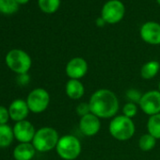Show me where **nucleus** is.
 Returning a JSON list of instances; mask_svg holds the SVG:
<instances>
[{"label":"nucleus","instance_id":"obj_1","mask_svg":"<svg viewBox=\"0 0 160 160\" xmlns=\"http://www.w3.org/2000/svg\"><path fill=\"white\" fill-rule=\"evenodd\" d=\"M91 112L100 119H112L120 110V101L116 93L108 89L96 90L89 99Z\"/></svg>","mask_w":160,"mask_h":160},{"label":"nucleus","instance_id":"obj_2","mask_svg":"<svg viewBox=\"0 0 160 160\" xmlns=\"http://www.w3.org/2000/svg\"><path fill=\"white\" fill-rule=\"evenodd\" d=\"M108 131L114 139L118 141H127L134 137L136 133V124L133 119L121 114L110 120Z\"/></svg>","mask_w":160,"mask_h":160},{"label":"nucleus","instance_id":"obj_3","mask_svg":"<svg viewBox=\"0 0 160 160\" xmlns=\"http://www.w3.org/2000/svg\"><path fill=\"white\" fill-rule=\"evenodd\" d=\"M58 132L51 126H43L37 129L32 140V145L39 152H47L56 149L59 140Z\"/></svg>","mask_w":160,"mask_h":160},{"label":"nucleus","instance_id":"obj_4","mask_svg":"<svg viewBox=\"0 0 160 160\" xmlns=\"http://www.w3.org/2000/svg\"><path fill=\"white\" fill-rule=\"evenodd\" d=\"M55 150L61 159L75 160L82 152V144L77 137L67 134L59 138Z\"/></svg>","mask_w":160,"mask_h":160},{"label":"nucleus","instance_id":"obj_5","mask_svg":"<svg viewBox=\"0 0 160 160\" xmlns=\"http://www.w3.org/2000/svg\"><path fill=\"white\" fill-rule=\"evenodd\" d=\"M5 63L12 72L18 75L28 73L32 66V59L26 51L15 48L7 53L5 57Z\"/></svg>","mask_w":160,"mask_h":160},{"label":"nucleus","instance_id":"obj_6","mask_svg":"<svg viewBox=\"0 0 160 160\" xmlns=\"http://www.w3.org/2000/svg\"><path fill=\"white\" fill-rule=\"evenodd\" d=\"M50 99V94L45 89L36 88L28 94L26 101L30 112L34 114H40L48 108Z\"/></svg>","mask_w":160,"mask_h":160},{"label":"nucleus","instance_id":"obj_7","mask_svg":"<svg viewBox=\"0 0 160 160\" xmlns=\"http://www.w3.org/2000/svg\"><path fill=\"white\" fill-rule=\"evenodd\" d=\"M125 15V7L121 0H108L101 10V17L108 25L120 23Z\"/></svg>","mask_w":160,"mask_h":160},{"label":"nucleus","instance_id":"obj_8","mask_svg":"<svg viewBox=\"0 0 160 160\" xmlns=\"http://www.w3.org/2000/svg\"><path fill=\"white\" fill-rule=\"evenodd\" d=\"M138 107L149 117L160 113V92L158 90H150L144 92Z\"/></svg>","mask_w":160,"mask_h":160},{"label":"nucleus","instance_id":"obj_9","mask_svg":"<svg viewBox=\"0 0 160 160\" xmlns=\"http://www.w3.org/2000/svg\"><path fill=\"white\" fill-rule=\"evenodd\" d=\"M89 71V64L87 60L81 57L71 58L65 66V73L69 79L81 80L86 76Z\"/></svg>","mask_w":160,"mask_h":160},{"label":"nucleus","instance_id":"obj_10","mask_svg":"<svg viewBox=\"0 0 160 160\" xmlns=\"http://www.w3.org/2000/svg\"><path fill=\"white\" fill-rule=\"evenodd\" d=\"M78 129L85 137L92 138L96 136L101 129V119L92 113L80 118L78 122Z\"/></svg>","mask_w":160,"mask_h":160},{"label":"nucleus","instance_id":"obj_11","mask_svg":"<svg viewBox=\"0 0 160 160\" xmlns=\"http://www.w3.org/2000/svg\"><path fill=\"white\" fill-rule=\"evenodd\" d=\"M12 129L14 138L19 143H31L37 131L32 122L28 120L15 122Z\"/></svg>","mask_w":160,"mask_h":160},{"label":"nucleus","instance_id":"obj_12","mask_svg":"<svg viewBox=\"0 0 160 160\" xmlns=\"http://www.w3.org/2000/svg\"><path fill=\"white\" fill-rule=\"evenodd\" d=\"M141 40L150 45H160V24L148 21L144 23L139 29Z\"/></svg>","mask_w":160,"mask_h":160},{"label":"nucleus","instance_id":"obj_13","mask_svg":"<svg viewBox=\"0 0 160 160\" xmlns=\"http://www.w3.org/2000/svg\"><path fill=\"white\" fill-rule=\"evenodd\" d=\"M9 112L11 120L14 122L27 120L29 115V108L28 103L24 99H15L9 106Z\"/></svg>","mask_w":160,"mask_h":160},{"label":"nucleus","instance_id":"obj_14","mask_svg":"<svg viewBox=\"0 0 160 160\" xmlns=\"http://www.w3.org/2000/svg\"><path fill=\"white\" fill-rule=\"evenodd\" d=\"M65 93L71 100H80L85 94V86L81 80L69 79L65 85Z\"/></svg>","mask_w":160,"mask_h":160},{"label":"nucleus","instance_id":"obj_15","mask_svg":"<svg viewBox=\"0 0 160 160\" xmlns=\"http://www.w3.org/2000/svg\"><path fill=\"white\" fill-rule=\"evenodd\" d=\"M37 151L32 143H19L12 152V156L15 160H32Z\"/></svg>","mask_w":160,"mask_h":160},{"label":"nucleus","instance_id":"obj_16","mask_svg":"<svg viewBox=\"0 0 160 160\" xmlns=\"http://www.w3.org/2000/svg\"><path fill=\"white\" fill-rule=\"evenodd\" d=\"M160 71V62L157 60H149L140 68V76L145 80L154 78Z\"/></svg>","mask_w":160,"mask_h":160},{"label":"nucleus","instance_id":"obj_17","mask_svg":"<svg viewBox=\"0 0 160 160\" xmlns=\"http://www.w3.org/2000/svg\"><path fill=\"white\" fill-rule=\"evenodd\" d=\"M14 139L12 127L9 124H0V148L10 147Z\"/></svg>","mask_w":160,"mask_h":160},{"label":"nucleus","instance_id":"obj_18","mask_svg":"<svg viewBox=\"0 0 160 160\" xmlns=\"http://www.w3.org/2000/svg\"><path fill=\"white\" fill-rule=\"evenodd\" d=\"M147 132L157 140L160 139V113L149 117L147 121Z\"/></svg>","mask_w":160,"mask_h":160},{"label":"nucleus","instance_id":"obj_19","mask_svg":"<svg viewBox=\"0 0 160 160\" xmlns=\"http://www.w3.org/2000/svg\"><path fill=\"white\" fill-rule=\"evenodd\" d=\"M40 10L46 14H53L60 7V0H38Z\"/></svg>","mask_w":160,"mask_h":160},{"label":"nucleus","instance_id":"obj_20","mask_svg":"<svg viewBox=\"0 0 160 160\" xmlns=\"http://www.w3.org/2000/svg\"><path fill=\"white\" fill-rule=\"evenodd\" d=\"M156 141L157 139L147 132L146 134L140 136L138 139V148L142 152H150L155 147Z\"/></svg>","mask_w":160,"mask_h":160},{"label":"nucleus","instance_id":"obj_21","mask_svg":"<svg viewBox=\"0 0 160 160\" xmlns=\"http://www.w3.org/2000/svg\"><path fill=\"white\" fill-rule=\"evenodd\" d=\"M19 6L16 0H0V13L5 15L14 14L18 12Z\"/></svg>","mask_w":160,"mask_h":160},{"label":"nucleus","instance_id":"obj_22","mask_svg":"<svg viewBox=\"0 0 160 160\" xmlns=\"http://www.w3.org/2000/svg\"><path fill=\"white\" fill-rule=\"evenodd\" d=\"M138 108H139V107L138 104H135L132 102H127L122 106V113L123 116L130 118V119H133L134 117H136L138 115Z\"/></svg>","mask_w":160,"mask_h":160},{"label":"nucleus","instance_id":"obj_23","mask_svg":"<svg viewBox=\"0 0 160 160\" xmlns=\"http://www.w3.org/2000/svg\"><path fill=\"white\" fill-rule=\"evenodd\" d=\"M142 94L143 93L139 90L131 88L125 92V98L127 99V102H132V103L138 105V103L142 97Z\"/></svg>","mask_w":160,"mask_h":160},{"label":"nucleus","instance_id":"obj_24","mask_svg":"<svg viewBox=\"0 0 160 160\" xmlns=\"http://www.w3.org/2000/svg\"><path fill=\"white\" fill-rule=\"evenodd\" d=\"M75 112L76 114L81 118L85 115H88L91 112V108H90V105H89V102H81L79 103L75 108Z\"/></svg>","mask_w":160,"mask_h":160},{"label":"nucleus","instance_id":"obj_25","mask_svg":"<svg viewBox=\"0 0 160 160\" xmlns=\"http://www.w3.org/2000/svg\"><path fill=\"white\" fill-rule=\"evenodd\" d=\"M11 120L9 108L0 105V124H8L9 121Z\"/></svg>","mask_w":160,"mask_h":160},{"label":"nucleus","instance_id":"obj_26","mask_svg":"<svg viewBox=\"0 0 160 160\" xmlns=\"http://www.w3.org/2000/svg\"><path fill=\"white\" fill-rule=\"evenodd\" d=\"M16 82L20 86H26L30 82V76L28 73H23V74H18L16 77Z\"/></svg>","mask_w":160,"mask_h":160},{"label":"nucleus","instance_id":"obj_27","mask_svg":"<svg viewBox=\"0 0 160 160\" xmlns=\"http://www.w3.org/2000/svg\"><path fill=\"white\" fill-rule=\"evenodd\" d=\"M95 24H96V26H97L98 28H103V27H105V25H106L107 23H106V22L104 21V19L100 16V17H98V18L96 19Z\"/></svg>","mask_w":160,"mask_h":160},{"label":"nucleus","instance_id":"obj_28","mask_svg":"<svg viewBox=\"0 0 160 160\" xmlns=\"http://www.w3.org/2000/svg\"><path fill=\"white\" fill-rule=\"evenodd\" d=\"M29 0H16V2L19 4V5H24V4H27Z\"/></svg>","mask_w":160,"mask_h":160},{"label":"nucleus","instance_id":"obj_29","mask_svg":"<svg viewBox=\"0 0 160 160\" xmlns=\"http://www.w3.org/2000/svg\"><path fill=\"white\" fill-rule=\"evenodd\" d=\"M156 3L160 6V0H156Z\"/></svg>","mask_w":160,"mask_h":160},{"label":"nucleus","instance_id":"obj_30","mask_svg":"<svg viewBox=\"0 0 160 160\" xmlns=\"http://www.w3.org/2000/svg\"><path fill=\"white\" fill-rule=\"evenodd\" d=\"M158 91L160 92V81H159V84H158Z\"/></svg>","mask_w":160,"mask_h":160}]
</instances>
